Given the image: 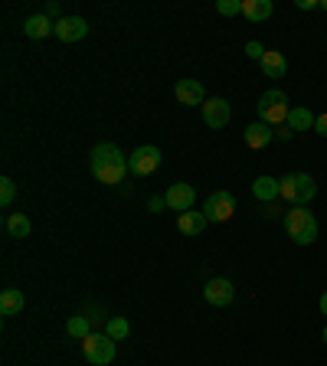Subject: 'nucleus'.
Returning a JSON list of instances; mask_svg holds the SVG:
<instances>
[{"label": "nucleus", "instance_id": "obj_23", "mask_svg": "<svg viewBox=\"0 0 327 366\" xmlns=\"http://www.w3.org/2000/svg\"><path fill=\"white\" fill-rule=\"evenodd\" d=\"M105 333H108L112 341H125L131 333V324L125 321V317H108V321H105Z\"/></svg>", "mask_w": 327, "mask_h": 366}, {"label": "nucleus", "instance_id": "obj_13", "mask_svg": "<svg viewBox=\"0 0 327 366\" xmlns=\"http://www.w3.org/2000/svg\"><path fill=\"white\" fill-rule=\"evenodd\" d=\"M242 137H246V144H249L252 151H262L265 144H272V141H275V128H272V125H265V121H252Z\"/></svg>", "mask_w": 327, "mask_h": 366}, {"label": "nucleus", "instance_id": "obj_20", "mask_svg": "<svg viewBox=\"0 0 327 366\" xmlns=\"http://www.w3.org/2000/svg\"><path fill=\"white\" fill-rule=\"evenodd\" d=\"M23 307H26V298H23V291H20V288H7L4 294H0V314H4V317L20 314Z\"/></svg>", "mask_w": 327, "mask_h": 366}, {"label": "nucleus", "instance_id": "obj_25", "mask_svg": "<svg viewBox=\"0 0 327 366\" xmlns=\"http://www.w3.org/2000/svg\"><path fill=\"white\" fill-rule=\"evenodd\" d=\"M216 10H219L223 17H236V13H242V0H219Z\"/></svg>", "mask_w": 327, "mask_h": 366}, {"label": "nucleus", "instance_id": "obj_30", "mask_svg": "<svg viewBox=\"0 0 327 366\" xmlns=\"http://www.w3.org/2000/svg\"><path fill=\"white\" fill-rule=\"evenodd\" d=\"M59 13H62V7H59V4H56V0H52V4H46V17H59ZM62 20V17H59Z\"/></svg>", "mask_w": 327, "mask_h": 366}, {"label": "nucleus", "instance_id": "obj_1", "mask_svg": "<svg viewBox=\"0 0 327 366\" xmlns=\"http://www.w3.org/2000/svg\"><path fill=\"white\" fill-rule=\"evenodd\" d=\"M92 173L98 183H108V187H118L125 173H128V157L121 154L118 144L112 141H102V144L92 147Z\"/></svg>", "mask_w": 327, "mask_h": 366}, {"label": "nucleus", "instance_id": "obj_34", "mask_svg": "<svg viewBox=\"0 0 327 366\" xmlns=\"http://www.w3.org/2000/svg\"><path fill=\"white\" fill-rule=\"evenodd\" d=\"M321 10H324V13H327V0H321Z\"/></svg>", "mask_w": 327, "mask_h": 366}, {"label": "nucleus", "instance_id": "obj_12", "mask_svg": "<svg viewBox=\"0 0 327 366\" xmlns=\"http://www.w3.org/2000/svg\"><path fill=\"white\" fill-rule=\"evenodd\" d=\"M86 33H88V23L82 17L56 20V36H59L62 43H79V40H86Z\"/></svg>", "mask_w": 327, "mask_h": 366}, {"label": "nucleus", "instance_id": "obj_32", "mask_svg": "<svg viewBox=\"0 0 327 366\" xmlns=\"http://www.w3.org/2000/svg\"><path fill=\"white\" fill-rule=\"evenodd\" d=\"M314 7H321L318 0H298V10H314Z\"/></svg>", "mask_w": 327, "mask_h": 366}, {"label": "nucleus", "instance_id": "obj_4", "mask_svg": "<svg viewBox=\"0 0 327 366\" xmlns=\"http://www.w3.org/2000/svg\"><path fill=\"white\" fill-rule=\"evenodd\" d=\"M256 111H258V121H265L272 128H282L285 121H288L292 105H288V95H285L282 88H268V92H262Z\"/></svg>", "mask_w": 327, "mask_h": 366}, {"label": "nucleus", "instance_id": "obj_5", "mask_svg": "<svg viewBox=\"0 0 327 366\" xmlns=\"http://www.w3.org/2000/svg\"><path fill=\"white\" fill-rule=\"evenodd\" d=\"M115 343L118 341H112L108 333L92 331L86 341H82V353H86V360L92 366H108L115 360Z\"/></svg>", "mask_w": 327, "mask_h": 366}, {"label": "nucleus", "instance_id": "obj_29", "mask_svg": "<svg viewBox=\"0 0 327 366\" xmlns=\"http://www.w3.org/2000/svg\"><path fill=\"white\" fill-rule=\"evenodd\" d=\"M86 317H88V321H92V324H102V321H108V317H105L102 311H95V307H88V311H86Z\"/></svg>", "mask_w": 327, "mask_h": 366}, {"label": "nucleus", "instance_id": "obj_31", "mask_svg": "<svg viewBox=\"0 0 327 366\" xmlns=\"http://www.w3.org/2000/svg\"><path fill=\"white\" fill-rule=\"evenodd\" d=\"M275 137H282V141H292V137H294V131L288 128V125H282V128L275 131Z\"/></svg>", "mask_w": 327, "mask_h": 366}, {"label": "nucleus", "instance_id": "obj_10", "mask_svg": "<svg viewBox=\"0 0 327 366\" xmlns=\"http://www.w3.org/2000/svg\"><path fill=\"white\" fill-rule=\"evenodd\" d=\"M164 200H167V210L190 213V210H193V200H197V190L190 187V183H171L167 193H164Z\"/></svg>", "mask_w": 327, "mask_h": 366}, {"label": "nucleus", "instance_id": "obj_28", "mask_svg": "<svg viewBox=\"0 0 327 366\" xmlns=\"http://www.w3.org/2000/svg\"><path fill=\"white\" fill-rule=\"evenodd\" d=\"M314 131H318L321 137H327V115H318V121H314Z\"/></svg>", "mask_w": 327, "mask_h": 366}, {"label": "nucleus", "instance_id": "obj_26", "mask_svg": "<svg viewBox=\"0 0 327 366\" xmlns=\"http://www.w3.org/2000/svg\"><path fill=\"white\" fill-rule=\"evenodd\" d=\"M265 46H262V43H256V40H252V43H246V56H249V59H258V62H262V56H265Z\"/></svg>", "mask_w": 327, "mask_h": 366}, {"label": "nucleus", "instance_id": "obj_2", "mask_svg": "<svg viewBox=\"0 0 327 366\" xmlns=\"http://www.w3.org/2000/svg\"><path fill=\"white\" fill-rule=\"evenodd\" d=\"M285 232L292 236L294 246H314L318 242V219L311 213L308 206H292L282 219Z\"/></svg>", "mask_w": 327, "mask_h": 366}, {"label": "nucleus", "instance_id": "obj_24", "mask_svg": "<svg viewBox=\"0 0 327 366\" xmlns=\"http://www.w3.org/2000/svg\"><path fill=\"white\" fill-rule=\"evenodd\" d=\"M13 196H17V183L10 177H0V206H10Z\"/></svg>", "mask_w": 327, "mask_h": 366}, {"label": "nucleus", "instance_id": "obj_15", "mask_svg": "<svg viewBox=\"0 0 327 366\" xmlns=\"http://www.w3.org/2000/svg\"><path fill=\"white\" fill-rule=\"evenodd\" d=\"M275 13V4L272 0H242V17L249 23H262Z\"/></svg>", "mask_w": 327, "mask_h": 366}, {"label": "nucleus", "instance_id": "obj_35", "mask_svg": "<svg viewBox=\"0 0 327 366\" xmlns=\"http://www.w3.org/2000/svg\"><path fill=\"white\" fill-rule=\"evenodd\" d=\"M321 341H324V343H327V327H324V333H321Z\"/></svg>", "mask_w": 327, "mask_h": 366}, {"label": "nucleus", "instance_id": "obj_33", "mask_svg": "<svg viewBox=\"0 0 327 366\" xmlns=\"http://www.w3.org/2000/svg\"><path fill=\"white\" fill-rule=\"evenodd\" d=\"M318 307H321V314H324V317H327V291H324V294H321V301H318Z\"/></svg>", "mask_w": 327, "mask_h": 366}, {"label": "nucleus", "instance_id": "obj_17", "mask_svg": "<svg viewBox=\"0 0 327 366\" xmlns=\"http://www.w3.org/2000/svg\"><path fill=\"white\" fill-rule=\"evenodd\" d=\"M252 196L262 200V203H272V200L282 196V183H278L275 177H256V183H252Z\"/></svg>", "mask_w": 327, "mask_h": 366}, {"label": "nucleus", "instance_id": "obj_16", "mask_svg": "<svg viewBox=\"0 0 327 366\" xmlns=\"http://www.w3.org/2000/svg\"><path fill=\"white\" fill-rule=\"evenodd\" d=\"M23 33L30 36V40H46L50 33H56V23H52L46 13H33V17L23 23Z\"/></svg>", "mask_w": 327, "mask_h": 366}, {"label": "nucleus", "instance_id": "obj_14", "mask_svg": "<svg viewBox=\"0 0 327 366\" xmlns=\"http://www.w3.org/2000/svg\"><path fill=\"white\" fill-rule=\"evenodd\" d=\"M207 216H203V210H190V213H180L177 216V229L183 232V236H203V229H207Z\"/></svg>", "mask_w": 327, "mask_h": 366}, {"label": "nucleus", "instance_id": "obj_8", "mask_svg": "<svg viewBox=\"0 0 327 366\" xmlns=\"http://www.w3.org/2000/svg\"><path fill=\"white\" fill-rule=\"evenodd\" d=\"M229 118H233V105L226 102V98H207L203 102V125L207 128L219 131L229 125Z\"/></svg>", "mask_w": 327, "mask_h": 366}, {"label": "nucleus", "instance_id": "obj_19", "mask_svg": "<svg viewBox=\"0 0 327 366\" xmlns=\"http://www.w3.org/2000/svg\"><path fill=\"white\" fill-rule=\"evenodd\" d=\"M258 66H262V72H265L268 79H285V72H288V59H285L278 50H268Z\"/></svg>", "mask_w": 327, "mask_h": 366}, {"label": "nucleus", "instance_id": "obj_11", "mask_svg": "<svg viewBox=\"0 0 327 366\" xmlns=\"http://www.w3.org/2000/svg\"><path fill=\"white\" fill-rule=\"evenodd\" d=\"M173 95H177V102L180 105H200L207 102V92H203V82L200 79H180L177 86H173Z\"/></svg>", "mask_w": 327, "mask_h": 366}, {"label": "nucleus", "instance_id": "obj_3", "mask_svg": "<svg viewBox=\"0 0 327 366\" xmlns=\"http://www.w3.org/2000/svg\"><path fill=\"white\" fill-rule=\"evenodd\" d=\"M282 200H288L292 206H308L314 196H318V183H314V177H308V173L294 171V173H285L282 180Z\"/></svg>", "mask_w": 327, "mask_h": 366}, {"label": "nucleus", "instance_id": "obj_18", "mask_svg": "<svg viewBox=\"0 0 327 366\" xmlns=\"http://www.w3.org/2000/svg\"><path fill=\"white\" fill-rule=\"evenodd\" d=\"M314 121H318V115H311V108L308 105H294L292 111H288V128L298 135V131H308V128H314Z\"/></svg>", "mask_w": 327, "mask_h": 366}, {"label": "nucleus", "instance_id": "obj_9", "mask_svg": "<svg viewBox=\"0 0 327 366\" xmlns=\"http://www.w3.org/2000/svg\"><path fill=\"white\" fill-rule=\"evenodd\" d=\"M203 298H207V304H213V307L233 304V298H236L233 281L229 278H210L207 285H203Z\"/></svg>", "mask_w": 327, "mask_h": 366}, {"label": "nucleus", "instance_id": "obj_22", "mask_svg": "<svg viewBox=\"0 0 327 366\" xmlns=\"http://www.w3.org/2000/svg\"><path fill=\"white\" fill-rule=\"evenodd\" d=\"M4 226H7V232H10V236H17V239H26V236H30V232H33V226H30V219H26L23 213H10Z\"/></svg>", "mask_w": 327, "mask_h": 366}, {"label": "nucleus", "instance_id": "obj_6", "mask_svg": "<svg viewBox=\"0 0 327 366\" xmlns=\"http://www.w3.org/2000/svg\"><path fill=\"white\" fill-rule=\"evenodd\" d=\"M236 213V196L229 190H216V193L207 196V203H203V216L210 222H229Z\"/></svg>", "mask_w": 327, "mask_h": 366}, {"label": "nucleus", "instance_id": "obj_21", "mask_svg": "<svg viewBox=\"0 0 327 366\" xmlns=\"http://www.w3.org/2000/svg\"><path fill=\"white\" fill-rule=\"evenodd\" d=\"M92 327H95V324L88 321L86 314H72L69 321H66V333H69L72 341H86L88 333H92Z\"/></svg>", "mask_w": 327, "mask_h": 366}, {"label": "nucleus", "instance_id": "obj_7", "mask_svg": "<svg viewBox=\"0 0 327 366\" xmlns=\"http://www.w3.org/2000/svg\"><path fill=\"white\" fill-rule=\"evenodd\" d=\"M157 167H161V147L141 144L138 151H131V157H128V171L131 173H138V177H151Z\"/></svg>", "mask_w": 327, "mask_h": 366}, {"label": "nucleus", "instance_id": "obj_27", "mask_svg": "<svg viewBox=\"0 0 327 366\" xmlns=\"http://www.w3.org/2000/svg\"><path fill=\"white\" fill-rule=\"evenodd\" d=\"M147 210H151V213H164V210H167V200H164V196H151V200H147Z\"/></svg>", "mask_w": 327, "mask_h": 366}]
</instances>
